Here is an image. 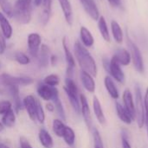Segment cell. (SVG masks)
Masks as SVG:
<instances>
[{"label": "cell", "instance_id": "74e56055", "mask_svg": "<svg viewBox=\"0 0 148 148\" xmlns=\"http://www.w3.org/2000/svg\"><path fill=\"white\" fill-rule=\"evenodd\" d=\"M12 109V104L9 101H3L0 102V114H4Z\"/></svg>", "mask_w": 148, "mask_h": 148}, {"label": "cell", "instance_id": "ba28073f", "mask_svg": "<svg viewBox=\"0 0 148 148\" xmlns=\"http://www.w3.org/2000/svg\"><path fill=\"white\" fill-rule=\"evenodd\" d=\"M80 102H81V113L84 119V121L88 128L92 127V118H91V112L89 108V105L86 96L83 94L80 95Z\"/></svg>", "mask_w": 148, "mask_h": 148}, {"label": "cell", "instance_id": "7402d4cb", "mask_svg": "<svg viewBox=\"0 0 148 148\" xmlns=\"http://www.w3.org/2000/svg\"><path fill=\"white\" fill-rule=\"evenodd\" d=\"M39 63L42 68H46L49 63V49L46 44H42L40 47L39 54Z\"/></svg>", "mask_w": 148, "mask_h": 148}, {"label": "cell", "instance_id": "ac0fdd59", "mask_svg": "<svg viewBox=\"0 0 148 148\" xmlns=\"http://www.w3.org/2000/svg\"><path fill=\"white\" fill-rule=\"evenodd\" d=\"M93 108H94L95 117L97 118V121H99V123L101 125H105L106 124V117L104 115L101 102L96 96H95L93 99Z\"/></svg>", "mask_w": 148, "mask_h": 148}, {"label": "cell", "instance_id": "8fae6325", "mask_svg": "<svg viewBox=\"0 0 148 148\" xmlns=\"http://www.w3.org/2000/svg\"><path fill=\"white\" fill-rule=\"evenodd\" d=\"M23 105L27 111V114L29 119L33 121L36 120V98L33 95L26 96L23 101Z\"/></svg>", "mask_w": 148, "mask_h": 148}, {"label": "cell", "instance_id": "cb8c5ba5", "mask_svg": "<svg viewBox=\"0 0 148 148\" xmlns=\"http://www.w3.org/2000/svg\"><path fill=\"white\" fill-rule=\"evenodd\" d=\"M64 88V91L70 101V104L73 108V109L75 110V112L79 114L81 113V102H80V97H79V94H75V93H72L70 91H69L67 88Z\"/></svg>", "mask_w": 148, "mask_h": 148}, {"label": "cell", "instance_id": "f6af8a7d", "mask_svg": "<svg viewBox=\"0 0 148 148\" xmlns=\"http://www.w3.org/2000/svg\"><path fill=\"white\" fill-rule=\"evenodd\" d=\"M49 62L51 63V65L54 67V66H56V63H57V56H55V55H53V56H50V58H49Z\"/></svg>", "mask_w": 148, "mask_h": 148}, {"label": "cell", "instance_id": "d4e9b609", "mask_svg": "<svg viewBox=\"0 0 148 148\" xmlns=\"http://www.w3.org/2000/svg\"><path fill=\"white\" fill-rule=\"evenodd\" d=\"M42 12L41 15V22L42 23L43 25H46L49 22V16L51 13L52 0H42Z\"/></svg>", "mask_w": 148, "mask_h": 148}, {"label": "cell", "instance_id": "816d5d0a", "mask_svg": "<svg viewBox=\"0 0 148 148\" xmlns=\"http://www.w3.org/2000/svg\"><path fill=\"white\" fill-rule=\"evenodd\" d=\"M0 68H1V63H0Z\"/></svg>", "mask_w": 148, "mask_h": 148}, {"label": "cell", "instance_id": "f1b7e54d", "mask_svg": "<svg viewBox=\"0 0 148 148\" xmlns=\"http://www.w3.org/2000/svg\"><path fill=\"white\" fill-rule=\"evenodd\" d=\"M111 30L114 41L117 43H121L123 41V31L118 22H116L115 20H113L111 22Z\"/></svg>", "mask_w": 148, "mask_h": 148}, {"label": "cell", "instance_id": "603a6c76", "mask_svg": "<svg viewBox=\"0 0 148 148\" xmlns=\"http://www.w3.org/2000/svg\"><path fill=\"white\" fill-rule=\"evenodd\" d=\"M9 89V92L13 99L14 101V108L16 112H18L22 108V102L20 100V95H19V86L16 85H12L7 87Z\"/></svg>", "mask_w": 148, "mask_h": 148}, {"label": "cell", "instance_id": "5b68a950", "mask_svg": "<svg viewBox=\"0 0 148 148\" xmlns=\"http://www.w3.org/2000/svg\"><path fill=\"white\" fill-rule=\"evenodd\" d=\"M42 45V37L38 33H30L28 36V49L31 56H38L40 47Z\"/></svg>", "mask_w": 148, "mask_h": 148}, {"label": "cell", "instance_id": "4316f807", "mask_svg": "<svg viewBox=\"0 0 148 148\" xmlns=\"http://www.w3.org/2000/svg\"><path fill=\"white\" fill-rule=\"evenodd\" d=\"M98 29H99V31L102 36V38L109 42L111 41V38H110V34H109V30H108V24H107V22H106V19L103 16H101L98 19Z\"/></svg>", "mask_w": 148, "mask_h": 148}, {"label": "cell", "instance_id": "ffe728a7", "mask_svg": "<svg viewBox=\"0 0 148 148\" xmlns=\"http://www.w3.org/2000/svg\"><path fill=\"white\" fill-rule=\"evenodd\" d=\"M38 138H39V141L41 145L44 148H52L54 147V141H53L51 135L44 128L40 129Z\"/></svg>", "mask_w": 148, "mask_h": 148}, {"label": "cell", "instance_id": "d6986e66", "mask_svg": "<svg viewBox=\"0 0 148 148\" xmlns=\"http://www.w3.org/2000/svg\"><path fill=\"white\" fill-rule=\"evenodd\" d=\"M115 108H116V113H117V115H118L119 119L123 123H125L127 125H130L132 123V121H133V119L130 116V114H128V112L127 111V109L124 108V106H122L119 102H116Z\"/></svg>", "mask_w": 148, "mask_h": 148}, {"label": "cell", "instance_id": "9c48e42d", "mask_svg": "<svg viewBox=\"0 0 148 148\" xmlns=\"http://www.w3.org/2000/svg\"><path fill=\"white\" fill-rule=\"evenodd\" d=\"M82 3V7L84 8L87 14L95 21H98L100 17V11L96 5V3L95 0H80Z\"/></svg>", "mask_w": 148, "mask_h": 148}, {"label": "cell", "instance_id": "f907efd6", "mask_svg": "<svg viewBox=\"0 0 148 148\" xmlns=\"http://www.w3.org/2000/svg\"><path fill=\"white\" fill-rule=\"evenodd\" d=\"M26 1H28V2H31V0H26Z\"/></svg>", "mask_w": 148, "mask_h": 148}, {"label": "cell", "instance_id": "b9f144b4", "mask_svg": "<svg viewBox=\"0 0 148 148\" xmlns=\"http://www.w3.org/2000/svg\"><path fill=\"white\" fill-rule=\"evenodd\" d=\"M144 106H145V110H146V114H148V88H147L145 96H144Z\"/></svg>", "mask_w": 148, "mask_h": 148}, {"label": "cell", "instance_id": "60d3db41", "mask_svg": "<svg viewBox=\"0 0 148 148\" xmlns=\"http://www.w3.org/2000/svg\"><path fill=\"white\" fill-rule=\"evenodd\" d=\"M20 148H33L25 137L20 138Z\"/></svg>", "mask_w": 148, "mask_h": 148}, {"label": "cell", "instance_id": "30bf717a", "mask_svg": "<svg viewBox=\"0 0 148 148\" xmlns=\"http://www.w3.org/2000/svg\"><path fill=\"white\" fill-rule=\"evenodd\" d=\"M123 98V103H124V108L127 109L130 116L132 117L133 121H135L136 117V113H135V106H134V101L133 98V95L130 92L129 89H126L123 93L122 95Z\"/></svg>", "mask_w": 148, "mask_h": 148}, {"label": "cell", "instance_id": "2e32d148", "mask_svg": "<svg viewBox=\"0 0 148 148\" xmlns=\"http://www.w3.org/2000/svg\"><path fill=\"white\" fill-rule=\"evenodd\" d=\"M80 37H81L82 43L86 48H91L94 45V42H95L94 36H92L91 32L86 27H84V26L81 27V29H80Z\"/></svg>", "mask_w": 148, "mask_h": 148}, {"label": "cell", "instance_id": "277c9868", "mask_svg": "<svg viewBox=\"0 0 148 148\" xmlns=\"http://www.w3.org/2000/svg\"><path fill=\"white\" fill-rule=\"evenodd\" d=\"M127 45L130 50L129 53L131 55V60L133 61L135 69L139 73H144L145 71L144 61H143V57H142V55L139 47L130 39V37L128 36V34L127 36Z\"/></svg>", "mask_w": 148, "mask_h": 148}, {"label": "cell", "instance_id": "4fadbf2b", "mask_svg": "<svg viewBox=\"0 0 148 148\" xmlns=\"http://www.w3.org/2000/svg\"><path fill=\"white\" fill-rule=\"evenodd\" d=\"M80 76H81V81H82V83L84 88L89 93H95V82L94 80V77L83 70L81 71Z\"/></svg>", "mask_w": 148, "mask_h": 148}, {"label": "cell", "instance_id": "f35d334b", "mask_svg": "<svg viewBox=\"0 0 148 148\" xmlns=\"http://www.w3.org/2000/svg\"><path fill=\"white\" fill-rule=\"evenodd\" d=\"M6 49V38L3 35L2 32H0V55H2Z\"/></svg>", "mask_w": 148, "mask_h": 148}, {"label": "cell", "instance_id": "d590c367", "mask_svg": "<svg viewBox=\"0 0 148 148\" xmlns=\"http://www.w3.org/2000/svg\"><path fill=\"white\" fill-rule=\"evenodd\" d=\"M0 7L8 16L11 17L13 16V8L8 0H0Z\"/></svg>", "mask_w": 148, "mask_h": 148}, {"label": "cell", "instance_id": "d6a6232c", "mask_svg": "<svg viewBox=\"0 0 148 148\" xmlns=\"http://www.w3.org/2000/svg\"><path fill=\"white\" fill-rule=\"evenodd\" d=\"M43 83L49 86V87H56L57 85H59L60 83V78L57 75L55 74H51L47 75L44 80H43Z\"/></svg>", "mask_w": 148, "mask_h": 148}, {"label": "cell", "instance_id": "836d02e7", "mask_svg": "<svg viewBox=\"0 0 148 148\" xmlns=\"http://www.w3.org/2000/svg\"><path fill=\"white\" fill-rule=\"evenodd\" d=\"M36 118L39 121V123H43L45 121V113L44 109L42 106V103L38 99H36Z\"/></svg>", "mask_w": 148, "mask_h": 148}, {"label": "cell", "instance_id": "9a60e30c", "mask_svg": "<svg viewBox=\"0 0 148 148\" xmlns=\"http://www.w3.org/2000/svg\"><path fill=\"white\" fill-rule=\"evenodd\" d=\"M58 2L63 12L66 22L71 26L73 23V10L69 0H58Z\"/></svg>", "mask_w": 148, "mask_h": 148}, {"label": "cell", "instance_id": "8d00e7d4", "mask_svg": "<svg viewBox=\"0 0 148 148\" xmlns=\"http://www.w3.org/2000/svg\"><path fill=\"white\" fill-rule=\"evenodd\" d=\"M93 138H94V148H104L101 136L96 128L93 129Z\"/></svg>", "mask_w": 148, "mask_h": 148}, {"label": "cell", "instance_id": "e0dca14e", "mask_svg": "<svg viewBox=\"0 0 148 148\" xmlns=\"http://www.w3.org/2000/svg\"><path fill=\"white\" fill-rule=\"evenodd\" d=\"M0 28H1V32L4 36L6 39H10L12 36V27L6 16L3 15V13L0 12Z\"/></svg>", "mask_w": 148, "mask_h": 148}, {"label": "cell", "instance_id": "7c38bea8", "mask_svg": "<svg viewBox=\"0 0 148 148\" xmlns=\"http://www.w3.org/2000/svg\"><path fill=\"white\" fill-rule=\"evenodd\" d=\"M56 87H49L44 83H39L36 88L37 94L43 101H49L52 100Z\"/></svg>", "mask_w": 148, "mask_h": 148}, {"label": "cell", "instance_id": "e575fe53", "mask_svg": "<svg viewBox=\"0 0 148 148\" xmlns=\"http://www.w3.org/2000/svg\"><path fill=\"white\" fill-rule=\"evenodd\" d=\"M14 58L16 62H17L21 65H28L30 62L29 57L23 52H16L14 55Z\"/></svg>", "mask_w": 148, "mask_h": 148}, {"label": "cell", "instance_id": "52a82bcc", "mask_svg": "<svg viewBox=\"0 0 148 148\" xmlns=\"http://www.w3.org/2000/svg\"><path fill=\"white\" fill-rule=\"evenodd\" d=\"M108 73L112 75L113 78H114V80H116L118 82L124 84L125 81H126V77H125V74L123 72V70L121 68V65L117 62V61L112 57V59L110 60V64H109V70Z\"/></svg>", "mask_w": 148, "mask_h": 148}, {"label": "cell", "instance_id": "3957f363", "mask_svg": "<svg viewBox=\"0 0 148 148\" xmlns=\"http://www.w3.org/2000/svg\"><path fill=\"white\" fill-rule=\"evenodd\" d=\"M135 91V113L136 117L135 120L137 121L139 128H142L146 123V110L144 106V100L142 98V94L140 88L137 86L134 88Z\"/></svg>", "mask_w": 148, "mask_h": 148}, {"label": "cell", "instance_id": "7a4b0ae2", "mask_svg": "<svg viewBox=\"0 0 148 148\" xmlns=\"http://www.w3.org/2000/svg\"><path fill=\"white\" fill-rule=\"evenodd\" d=\"M13 16L20 23H29L31 20L30 2L26 0H16L13 8Z\"/></svg>", "mask_w": 148, "mask_h": 148}, {"label": "cell", "instance_id": "681fc988", "mask_svg": "<svg viewBox=\"0 0 148 148\" xmlns=\"http://www.w3.org/2000/svg\"><path fill=\"white\" fill-rule=\"evenodd\" d=\"M3 130V125L2 124V122H0V132H2Z\"/></svg>", "mask_w": 148, "mask_h": 148}, {"label": "cell", "instance_id": "7dc6e473", "mask_svg": "<svg viewBox=\"0 0 148 148\" xmlns=\"http://www.w3.org/2000/svg\"><path fill=\"white\" fill-rule=\"evenodd\" d=\"M146 123H147V138H148V114H146Z\"/></svg>", "mask_w": 148, "mask_h": 148}, {"label": "cell", "instance_id": "ab89813d", "mask_svg": "<svg viewBox=\"0 0 148 148\" xmlns=\"http://www.w3.org/2000/svg\"><path fill=\"white\" fill-rule=\"evenodd\" d=\"M121 145H122V148H132L131 144L125 134H122L121 135Z\"/></svg>", "mask_w": 148, "mask_h": 148}, {"label": "cell", "instance_id": "ee69618b", "mask_svg": "<svg viewBox=\"0 0 148 148\" xmlns=\"http://www.w3.org/2000/svg\"><path fill=\"white\" fill-rule=\"evenodd\" d=\"M46 109H47L49 112L52 113V112L55 111L56 108H55V106H54V104H53L52 102H49V103L46 104Z\"/></svg>", "mask_w": 148, "mask_h": 148}, {"label": "cell", "instance_id": "6da1fadb", "mask_svg": "<svg viewBox=\"0 0 148 148\" xmlns=\"http://www.w3.org/2000/svg\"><path fill=\"white\" fill-rule=\"evenodd\" d=\"M74 53L82 70L95 77L97 75V65L87 48L77 41L74 45Z\"/></svg>", "mask_w": 148, "mask_h": 148}, {"label": "cell", "instance_id": "8992f818", "mask_svg": "<svg viewBox=\"0 0 148 148\" xmlns=\"http://www.w3.org/2000/svg\"><path fill=\"white\" fill-rule=\"evenodd\" d=\"M62 47H63V50H64V54H65V59L67 62V65H68V69H67V75H69V78H71L72 75H73V71L75 67V60L74 58V56L72 55L69 44H68V40L67 37L64 36L62 38Z\"/></svg>", "mask_w": 148, "mask_h": 148}, {"label": "cell", "instance_id": "83f0119b", "mask_svg": "<svg viewBox=\"0 0 148 148\" xmlns=\"http://www.w3.org/2000/svg\"><path fill=\"white\" fill-rule=\"evenodd\" d=\"M0 80L2 83L6 87L12 85L21 86V76H13L8 74H3L0 76Z\"/></svg>", "mask_w": 148, "mask_h": 148}, {"label": "cell", "instance_id": "f546056e", "mask_svg": "<svg viewBox=\"0 0 148 148\" xmlns=\"http://www.w3.org/2000/svg\"><path fill=\"white\" fill-rule=\"evenodd\" d=\"M2 124L6 127H13L16 124V115L13 109L4 114L2 117Z\"/></svg>", "mask_w": 148, "mask_h": 148}, {"label": "cell", "instance_id": "bcb514c9", "mask_svg": "<svg viewBox=\"0 0 148 148\" xmlns=\"http://www.w3.org/2000/svg\"><path fill=\"white\" fill-rule=\"evenodd\" d=\"M42 0H34V4L36 6H40L42 4Z\"/></svg>", "mask_w": 148, "mask_h": 148}, {"label": "cell", "instance_id": "484cf974", "mask_svg": "<svg viewBox=\"0 0 148 148\" xmlns=\"http://www.w3.org/2000/svg\"><path fill=\"white\" fill-rule=\"evenodd\" d=\"M53 101V104L55 106V108L56 110V112L58 113L59 116L63 120L65 121L66 119V115H65V111H64V108H63V106H62V103L60 100V97H59V93H58V90L57 88H55V92H54V95H53V98L51 100Z\"/></svg>", "mask_w": 148, "mask_h": 148}, {"label": "cell", "instance_id": "7bdbcfd3", "mask_svg": "<svg viewBox=\"0 0 148 148\" xmlns=\"http://www.w3.org/2000/svg\"><path fill=\"white\" fill-rule=\"evenodd\" d=\"M108 3L113 6V7H119L121 6V0H108Z\"/></svg>", "mask_w": 148, "mask_h": 148}, {"label": "cell", "instance_id": "44dd1931", "mask_svg": "<svg viewBox=\"0 0 148 148\" xmlns=\"http://www.w3.org/2000/svg\"><path fill=\"white\" fill-rule=\"evenodd\" d=\"M104 84H105V88L107 89V91L108 92L109 95L114 99V100H117L120 96L119 95V91H118V88L116 87V85L114 84L113 79L110 77V76H106L105 79H104Z\"/></svg>", "mask_w": 148, "mask_h": 148}, {"label": "cell", "instance_id": "5bb4252c", "mask_svg": "<svg viewBox=\"0 0 148 148\" xmlns=\"http://www.w3.org/2000/svg\"><path fill=\"white\" fill-rule=\"evenodd\" d=\"M113 57L117 61V62L120 65H123V66H127L132 61L129 51L123 48L118 49Z\"/></svg>", "mask_w": 148, "mask_h": 148}, {"label": "cell", "instance_id": "c3c4849f", "mask_svg": "<svg viewBox=\"0 0 148 148\" xmlns=\"http://www.w3.org/2000/svg\"><path fill=\"white\" fill-rule=\"evenodd\" d=\"M0 148H10L9 147H7L6 145L3 144V143H0Z\"/></svg>", "mask_w": 148, "mask_h": 148}, {"label": "cell", "instance_id": "1f68e13d", "mask_svg": "<svg viewBox=\"0 0 148 148\" xmlns=\"http://www.w3.org/2000/svg\"><path fill=\"white\" fill-rule=\"evenodd\" d=\"M66 125L61 121V120H54L53 123H52V128H53V132L55 133V134L58 137H62L64 130H65Z\"/></svg>", "mask_w": 148, "mask_h": 148}, {"label": "cell", "instance_id": "4dcf8cb0", "mask_svg": "<svg viewBox=\"0 0 148 148\" xmlns=\"http://www.w3.org/2000/svg\"><path fill=\"white\" fill-rule=\"evenodd\" d=\"M62 138H63L65 143L68 146L72 147L75 144V134L74 130L70 127L66 126L63 135H62Z\"/></svg>", "mask_w": 148, "mask_h": 148}]
</instances>
